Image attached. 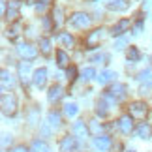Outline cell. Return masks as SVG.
<instances>
[{
	"label": "cell",
	"instance_id": "obj_28",
	"mask_svg": "<svg viewBox=\"0 0 152 152\" xmlns=\"http://www.w3.org/2000/svg\"><path fill=\"white\" fill-rule=\"evenodd\" d=\"M58 39H60L62 45H66V47H72V45H73V38L69 36L68 32H62L60 36H58Z\"/></svg>",
	"mask_w": 152,
	"mask_h": 152
},
{
	"label": "cell",
	"instance_id": "obj_39",
	"mask_svg": "<svg viewBox=\"0 0 152 152\" xmlns=\"http://www.w3.org/2000/svg\"><path fill=\"white\" fill-rule=\"evenodd\" d=\"M150 60H152V56H150Z\"/></svg>",
	"mask_w": 152,
	"mask_h": 152
},
{
	"label": "cell",
	"instance_id": "obj_1",
	"mask_svg": "<svg viewBox=\"0 0 152 152\" xmlns=\"http://www.w3.org/2000/svg\"><path fill=\"white\" fill-rule=\"evenodd\" d=\"M103 98H107V100H111V102H120V100H124V98H126V85L115 83V85L107 90V94H105Z\"/></svg>",
	"mask_w": 152,
	"mask_h": 152
},
{
	"label": "cell",
	"instance_id": "obj_9",
	"mask_svg": "<svg viewBox=\"0 0 152 152\" xmlns=\"http://www.w3.org/2000/svg\"><path fill=\"white\" fill-rule=\"evenodd\" d=\"M73 135H75V139H81V141H85L88 137V128H86L85 120H77L73 124Z\"/></svg>",
	"mask_w": 152,
	"mask_h": 152
},
{
	"label": "cell",
	"instance_id": "obj_6",
	"mask_svg": "<svg viewBox=\"0 0 152 152\" xmlns=\"http://www.w3.org/2000/svg\"><path fill=\"white\" fill-rule=\"evenodd\" d=\"M103 28H96V30H92L88 36H86V39H85V45L88 49H94V47H98V43H100V39L103 38Z\"/></svg>",
	"mask_w": 152,
	"mask_h": 152
},
{
	"label": "cell",
	"instance_id": "obj_38",
	"mask_svg": "<svg viewBox=\"0 0 152 152\" xmlns=\"http://www.w3.org/2000/svg\"><path fill=\"white\" fill-rule=\"evenodd\" d=\"M92 130H94V132L100 130V128H98V122H92Z\"/></svg>",
	"mask_w": 152,
	"mask_h": 152
},
{
	"label": "cell",
	"instance_id": "obj_33",
	"mask_svg": "<svg viewBox=\"0 0 152 152\" xmlns=\"http://www.w3.org/2000/svg\"><path fill=\"white\" fill-rule=\"evenodd\" d=\"M10 143H11V135H8V133H4V135H2V147H8Z\"/></svg>",
	"mask_w": 152,
	"mask_h": 152
},
{
	"label": "cell",
	"instance_id": "obj_18",
	"mask_svg": "<svg viewBox=\"0 0 152 152\" xmlns=\"http://www.w3.org/2000/svg\"><path fill=\"white\" fill-rule=\"evenodd\" d=\"M137 137H141V139H148L150 137V133H152V128L147 124V122H141V124L137 126Z\"/></svg>",
	"mask_w": 152,
	"mask_h": 152
},
{
	"label": "cell",
	"instance_id": "obj_25",
	"mask_svg": "<svg viewBox=\"0 0 152 152\" xmlns=\"http://www.w3.org/2000/svg\"><path fill=\"white\" fill-rule=\"evenodd\" d=\"M39 49H42V53H43L45 56L51 55V42H49L47 38H42V39H39Z\"/></svg>",
	"mask_w": 152,
	"mask_h": 152
},
{
	"label": "cell",
	"instance_id": "obj_26",
	"mask_svg": "<svg viewBox=\"0 0 152 152\" xmlns=\"http://www.w3.org/2000/svg\"><path fill=\"white\" fill-rule=\"evenodd\" d=\"M56 60H58V66H60V68H66L68 66V55L62 49L56 51Z\"/></svg>",
	"mask_w": 152,
	"mask_h": 152
},
{
	"label": "cell",
	"instance_id": "obj_37",
	"mask_svg": "<svg viewBox=\"0 0 152 152\" xmlns=\"http://www.w3.org/2000/svg\"><path fill=\"white\" fill-rule=\"evenodd\" d=\"M43 26H45V30H51V23H49V19H47V17L43 19Z\"/></svg>",
	"mask_w": 152,
	"mask_h": 152
},
{
	"label": "cell",
	"instance_id": "obj_21",
	"mask_svg": "<svg viewBox=\"0 0 152 152\" xmlns=\"http://www.w3.org/2000/svg\"><path fill=\"white\" fill-rule=\"evenodd\" d=\"M19 77L23 79V83L26 81V77L30 75V62H19Z\"/></svg>",
	"mask_w": 152,
	"mask_h": 152
},
{
	"label": "cell",
	"instance_id": "obj_24",
	"mask_svg": "<svg viewBox=\"0 0 152 152\" xmlns=\"http://www.w3.org/2000/svg\"><path fill=\"white\" fill-rule=\"evenodd\" d=\"M139 81L141 83H145V85H152V69H143L141 73H139Z\"/></svg>",
	"mask_w": 152,
	"mask_h": 152
},
{
	"label": "cell",
	"instance_id": "obj_20",
	"mask_svg": "<svg viewBox=\"0 0 152 152\" xmlns=\"http://www.w3.org/2000/svg\"><path fill=\"white\" fill-rule=\"evenodd\" d=\"M32 152H51V148H49V145L45 141L34 139V141H32Z\"/></svg>",
	"mask_w": 152,
	"mask_h": 152
},
{
	"label": "cell",
	"instance_id": "obj_34",
	"mask_svg": "<svg viewBox=\"0 0 152 152\" xmlns=\"http://www.w3.org/2000/svg\"><path fill=\"white\" fill-rule=\"evenodd\" d=\"M11 152H30V150H28V148L25 147V145H19V147H15Z\"/></svg>",
	"mask_w": 152,
	"mask_h": 152
},
{
	"label": "cell",
	"instance_id": "obj_35",
	"mask_svg": "<svg viewBox=\"0 0 152 152\" xmlns=\"http://www.w3.org/2000/svg\"><path fill=\"white\" fill-rule=\"evenodd\" d=\"M124 45H126V39H124V38H120L118 42L115 43V47H116V49H122V47H124Z\"/></svg>",
	"mask_w": 152,
	"mask_h": 152
},
{
	"label": "cell",
	"instance_id": "obj_14",
	"mask_svg": "<svg viewBox=\"0 0 152 152\" xmlns=\"http://www.w3.org/2000/svg\"><path fill=\"white\" fill-rule=\"evenodd\" d=\"M15 86V79L8 69H2V90H8V88H13Z\"/></svg>",
	"mask_w": 152,
	"mask_h": 152
},
{
	"label": "cell",
	"instance_id": "obj_11",
	"mask_svg": "<svg viewBox=\"0 0 152 152\" xmlns=\"http://www.w3.org/2000/svg\"><path fill=\"white\" fill-rule=\"evenodd\" d=\"M128 28H130V19H120L113 28H111V36H122Z\"/></svg>",
	"mask_w": 152,
	"mask_h": 152
},
{
	"label": "cell",
	"instance_id": "obj_19",
	"mask_svg": "<svg viewBox=\"0 0 152 152\" xmlns=\"http://www.w3.org/2000/svg\"><path fill=\"white\" fill-rule=\"evenodd\" d=\"M115 77H116V73H115V72H111V69H105V72H102L96 79H98V83H100V85H107L109 81H111V79H115Z\"/></svg>",
	"mask_w": 152,
	"mask_h": 152
},
{
	"label": "cell",
	"instance_id": "obj_29",
	"mask_svg": "<svg viewBox=\"0 0 152 152\" xmlns=\"http://www.w3.org/2000/svg\"><path fill=\"white\" fill-rule=\"evenodd\" d=\"M66 77H68L69 83H72V81H75V79H77V68H75V66H69V68L66 69Z\"/></svg>",
	"mask_w": 152,
	"mask_h": 152
},
{
	"label": "cell",
	"instance_id": "obj_5",
	"mask_svg": "<svg viewBox=\"0 0 152 152\" xmlns=\"http://www.w3.org/2000/svg\"><path fill=\"white\" fill-rule=\"evenodd\" d=\"M148 113L147 103L145 102H132L130 103V116L132 118H145Z\"/></svg>",
	"mask_w": 152,
	"mask_h": 152
},
{
	"label": "cell",
	"instance_id": "obj_36",
	"mask_svg": "<svg viewBox=\"0 0 152 152\" xmlns=\"http://www.w3.org/2000/svg\"><path fill=\"white\" fill-rule=\"evenodd\" d=\"M90 60H92V62H102V60H103V55H94Z\"/></svg>",
	"mask_w": 152,
	"mask_h": 152
},
{
	"label": "cell",
	"instance_id": "obj_8",
	"mask_svg": "<svg viewBox=\"0 0 152 152\" xmlns=\"http://www.w3.org/2000/svg\"><path fill=\"white\" fill-rule=\"evenodd\" d=\"M92 147H94L98 152H107L111 148V139L107 135H96L94 141H92Z\"/></svg>",
	"mask_w": 152,
	"mask_h": 152
},
{
	"label": "cell",
	"instance_id": "obj_40",
	"mask_svg": "<svg viewBox=\"0 0 152 152\" xmlns=\"http://www.w3.org/2000/svg\"><path fill=\"white\" fill-rule=\"evenodd\" d=\"M130 152H133V150H130Z\"/></svg>",
	"mask_w": 152,
	"mask_h": 152
},
{
	"label": "cell",
	"instance_id": "obj_31",
	"mask_svg": "<svg viewBox=\"0 0 152 152\" xmlns=\"http://www.w3.org/2000/svg\"><path fill=\"white\" fill-rule=\"evenodd\" d=\"M53 21H55L56 25L62 23V8H55V11H53Z\"/></svg>",
	"mask_w": 152,
	"mask_h": 152
},
{
	"label": "cell",
	"instance_id": "obj_2",
	"mask_svg": "<svg viewBox=\"0 0 152 152\" xmlns=\"http://www.w3.org/2000/svg\"><path fill=\"white\" fill-rule=\"evenodd\" d=\"M17 111V100L13 94H2V113L6 116H13Z\"/></svg>",
	"mask_w": 152,
	"mask_h": 152
},
{
	"label": "cell",
	"instance_id": "obj_16",
	"mask_svg": "<svg viewBox=\"0 0 152 152\" xmlns=\"http://www.w3.org/2000/svg\"><path fill=\"white\" fill-rule=\"evenodd\" d=\"M96 115L100 118H105L109 115V109H107V98H100V102L96 103Z\"/></svg>",
	"mask_w": 152,
	"mask_h": 152
},
{
	"label": "cell",
	"instance_id": "obj_32",
	"mask_svg": "<svg viewBox=\"0 0 152 152\" xmlns=\"http://www.w3.org/2000/svg\"><path fill=\"white\" fill-rule=\"evenodd\" d=\"M94 75H96L94 68H85V69H83V79H85V81H90Z\"/></svg>",
	"mask_w": 152,
	"mask_h": 152
},
{
	"label": "cell",
	"instance_id": "obj_15",
	"mask_svg": "<svg viewBox=\"0 0 152 152\" xmlns=\"http://www.w3.org/2000/svg\"><path fill=\"white\" fill-rule=\"evenodd\" d=\"M62 94H64L62 86H58V85H53L51 88H49V94H47V98H49V102H51V103H55V102H58V100L62 98Z\"/></svg>",
	"mask_w": 152,
	"mask_h": 152
},
{
	"label": "cell",
	"instance_id": "obj_17",
	"mask_svg": "<svg viewBox=\"0 0 152 152\" xmlns=\"http://www.w3.org/2000/svg\"><path fill=\"white\" fill-rule=\"evenodd\" d=\"M107 8L113 11H124L128 10V2L126 0H107Z\"/></svg>",
	"mask_w": 152,
	"mask_h": 152
},
{
	"label": "cell",
	"instance_id": "obj_12",
	"mask_svg": "<svg viewBox=\"0 0 152 152\" xmlns=\"http://www.w3.org/2000/svg\"><path fill=\"white\" fill-rule=\"evenodd\" d=\"M45 81H47V69L45 68H39L34 72V77H32V83L38 86V88H42V86L45 85Z\"/></svg>",
	"mask_w": 152,
	"mask_h": 152
},
{
	"label": "cell",
	"instance_id": "obj_10",
	"mask_svg": "<svg viewBox=\"0 0 152 152\" xmlns=\"http://www.w3.org/2000/svg\"><path fill=\"white\" fill-rule=\"evenodd\" d=\"M118 130L124 133V135H130L132 130H133V122H132V116L130 115H124L118 118Z\"/></svg>",
	"mask_w": 152,
	"mask_h": 152
},
{
	"label": "cell",
	"instance_id": "obj_23",
	"mask_svg": "<svg viewBox=\"0 0 152 152\" xmlns=\"http://www.w3.org/2000/svg\"><path fill=\"white\" fill-rule=\"evenodd\" d=\"M126 56H128V60L130 62H137V60H141V53H139L137 47H130L126 53Z\"/></svg>",
	"mask_w": 152,
	"mask_h": 152
},
{
	"label": "cell",
	"instance_id": "obj_30",
	"mask_svg": "<svg viewBox=\"0 0 152 152\" xmlns=\"http://www.w3.org/2000/svg\"><path fill=\"white\" fill-rule=\"evenodd\" d=\"M17 36H19V25H13V26L8 30V38L11 39V42H15Z\"/></svg>",
	"mask_w": 152,
	"mask_h": 152
},
{
	"label": "cell",
	"instance_id": "obj_3",
	"mask_svg": "<svg viewBox=\"0 0 152 152\" xmlns=\"http://www.w3.org/2000/svg\"><path fill=\"white\" fill-rule=\"evenodd\" d=\"M69 25L73 28H86L90 25V17L83 13V11H75V13L69 17Z\"/></svg>",
	"mask_w": 152,
	"mask_h": 152
},
{
	"label": "cell",
	"instance_id": "obj_7",
	"mask_svg": "<svg viewBox=\"0 0 152 152\" xmlns=\"http://www.w3.org/2000/svg\"><path fill=\"white\" fill-rule=\"evenodd\" d=\"M19 8H21L19 0H11V2H8L6 4V19L8 21H17L19 19Z\"/></svg>",
	"mask_w": 152,
	"mask_h": 152
},
{
	"label": "cell",
	"instance_id": "obj_27",
	"mask_svg": "<svg viewBox=\"0 0 152 152\" xmlns=\"http://www.w3.org/2000/svg\"><path fill=\"white\" fill-rule=\"evenodd\" d=\"M77 105H75V103H66V105H64V113H66V116H69V118H72V116H75V115H77Z\"/></svg>",
	"mask_w": 152,
	"mask_h": 152
},
{
	"label": "cell",
	"instance_id": "obj_22",
	"mask_svg": "<svg viewBox=\"0 0 152 152\" xmlns=\"http://www.w3.org/2000/svg\"><path fill=\"white\" fill-rule=\"evenodd\" d=\"M47 120H49L51 128H58V126H60V113H58V111H49Z\"/></svg>",
	"mask_w": 152,
	"mask_h": 152
},
{
	"label": "cell",
	"instance_id": "obj_13",
	"mask_svg": "<svg viewBox=\"0 0 152 152\" xmlns=\"http://www.w3.org/2000/svg\"><path fill=\"white\" fill-rule=\"evenodd\" d=\"M75 147H77V145H75V137L66 135V137L60 139V152H73Z\"/></svg>",
	"mask_w": 152,
	"mask_h": 152
},
{
	"label": "cell",
	"instance_id": "obj_4",
	"mask_svg": "<svg viewBox=\"0 0 152 152\" xmlns=\"http://www.w3.org/2000/svg\"><path fill=\"white\" fill-rule=\"evenodd\" d=\"M17 53H19V56L25 58V60H34V58L38 56V49L30 43H19L17 45Z\"/></svg>",
	"mask_w": 152,
	"mask_h": 152
}]
</instances>
